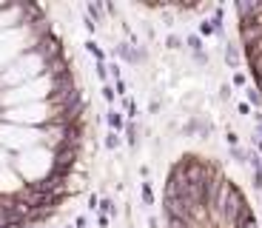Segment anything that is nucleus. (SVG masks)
<instances>
[{
	"label": "nucleus",
	"instance_id": "obj_3",
	"mask_svg": "<svg viewBox=\"0 0 262 228\" xmlns=\"http://www.w3.org/2000/svg\"><path fill=\"white\" fill-rule=\"evenodd\" d=\"M108 123H112L114 129H120V126H123V120H120V114H117V111H112V117H108Z\"/></svg>",
	"mask_w": 262,
	"mask_h": 228
},
{
	"label": "nucleus",
	"instance_id": "obj_2",
	"mask_svg": "<svg viewBox=\"0 0 262 228\" xmlns=\"http://www.w3.org/2000/svg\"><path fill=\"white\" fill-rule=\"evenodd\" d=\"M239 37H243V52L248 60L251 77L262 94V3H239Z\"/></svg>",
	"mask_w": 262,
	"mask_h": 228
},
{
	"label": "nucleus",
	"instance_id": "obj_1",
	"mask_svg": "<svg viewBox=\"0 0 262 228\" xmlns=\"http://www.w3.org/2000/svg\"><path fill=\"white\" fill-rule=\"evenodd\" d=\"M168 228H256L248 200L203 157H183L165 182Z\"/></svg>",
	"mask_w": 262,
	"mask_h": 228
}]
</instances>
